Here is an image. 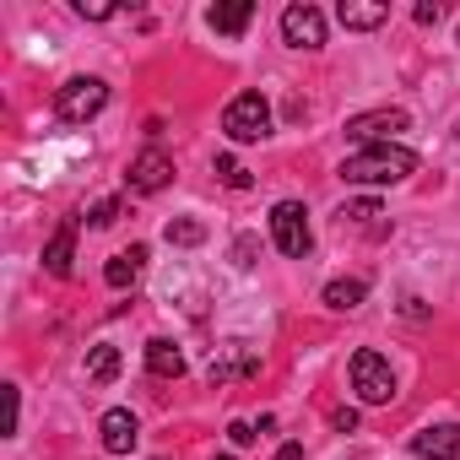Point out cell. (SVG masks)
Instances as JSON below:
<instances>
[{
    "label": "cell",
    "instance_id": "4316f807",
    "mask_svg": "<svg viewBox=\"0 0 460 460\" xmlns=\"http://www.w3.org/2000/svg\"><path fill=\"white\" fill-rule=\"evenodd\" d=\"M222 460H227V455H222Z\"/></svg>",
    "mask_w": 460,
    "mask_h": 460
},
{
    "label": "cell",
    "instance_id": "9c48e42d",
    "mask_svg": "<svg viewBox=\"0 0 460 460\" xmlns=\"http://www.w3.org/2000/svg\"><path fill=\"white\" fill-rule=\"evenodd\" d=\"M411 455H417V460H460V422L422 428V433L411 438Z\"/></svg>",
    "mask_w": 460,
    "mask_h": 460
},
{
    "label": "cell",
    "instance_id": "9a60e30c",
    "mask_svg": "<svg viewBox=\"0 0 460 460\" xmlns=\"http://www.w3.org/2000/svg\"><path fill=\"white\" fill-rule=\"evenodd\" d=\"M146 368H152V379H179L184 374V352L168 336H152L146 341Z\"/></svg>",
    "mask_w": 460,
    "mask_h": 460
},
{
    "label": "cell",
    "instance_id": "7a4b0ae2",
    "mask_svg": "<svg viewBox=\"0 0 460 460\" xmlns=\"http://www.w3.org/2000/svg\"><path fill=\"white\" fill-rule=\"evenodd\" d=\"M222 136L227 141H266L271 136V103L261 98V93H239L234 103L222 109Z\"/></svg>",
    "mask_w": 460,
    "mask_h": 460
},
{
    "label": "cell",
    "instance_id": "7402d4cb",
    "mask_svg": "<svg viewBox=\"0 0 460 460\" xmlns=\"http://www.w3.org/2000/svg\"><path fill=\"white\" fill-rule=\"evenodd\" d=\"M411 17H417L422 28H433V22H444V17H449V6H444V0H422V6H417Z\"/></svg>",
    "mask_w": 460,
    "mask_h": 460
},
{
    "label": "cell",
    "instance_id": "d6986e66",
    "mask_svg": "<svg viewBox=\"0 0 460 460\" xmlns=\"http://www.w3.org/2000/svg\"><path fill=\"white\" fill-rule=\"evenodd\" d=\"M217 179H222L227 190H250V184H255V179H250V168H244L239 157H227V152L217 157Z\"/></svg>",
    "mask_w": 460,
    "mask_h": 460
},
{
    "label": "cell",
    "instance_id": "e0dca14e",
    "mask_svg": "<svg viewBox=\"0 0 460 460\" xmlns=\"http://www.w3.org/2000/svg\"><path fill=\"white\" fill-rule=\"evenodd\" d=\"M363 298H368V282H363V277H336V282L325 288V304H331V309H358Z\"/></svg>",
    "mask_w": 460,
    "mask_h": 460
},
{
    "label": "cell",
    "instance_id": "277c9868",
    "mask_svg": "<svg viewBox=\"0 0 460 460\" xmlns=\"http://www.w3.org/2000/svg\"><path fill=\"white\" fill-rule=\"evenodd\" d=\"M352 390H358L363 406L395 401V368H390V358H379L374 347H363V352L352 358Z\"/></svg>",
    "mask_w": 460,
    "mask_h": 460
},
{
    "label": "cell",
    "instance_id": "603a6c76",
    "mask_svg": "<svg viewBox=\"0 0 460 460\" xmlns=\"http://www.w3.org/2000/svg\"><path fill=\"white\" fill-rule=\"evenodd\" d=\"M76 12H82L87 22H109V17H114V6H109V0H82Z\"/></svg>",
    "mask_w": 460,
    "mask_h": 460
},
{
    "label": "cell",
    "instance_id": "6da1fadb",
    "mask_svg": "<svg viewBox=\"0 0 460 460\" xmlns=\"http://www.w3.org/2000/svg\"><path fill=\"white\" fill-rule=\"evenodd\" d=\"M411 173H417V152H411V146H395V141L363 146V152H352V157L341 163V179H347V184H401V179H411Z\"/></svg>",
    "mask_w": 460,
    "mask_h": 460
},
{
    "label": "cell",
    "instance_id": "2e32d148",
    "mask_svg": "<svg viewBox=\"0 0 460 460\" xmlns=\"http://www.w3.org/2000/svg\"><path fill=\"white\" fill-rule=\"evenodd\" d=\"M87 379H93V385H114V379H119V347L98 341V347L87 352Z\"/></svg>",
    "mask_w": 460,
    "mask_h": 460
},
{
    "label": "cell",
    "instance_id": "7c38bea8",
    "mask_svg": "<svg viewBox=\"0 0 460 460\" xmlns=\"http://www.w3.org/2000/svg\"><path fill=\"white\" fill-rule=\"evenodd\" d=\"M141 266H146V244H130V250H119V255H114V261L103 266V282L125 293V288H136V277H141Z\"/></svg>",
    "mask_w": 460,
    "mask_h": 460
},
{
    "label": "cell",
    "instance_id": "8fae6325",
    "mask_svg": "<svg viewBox=\"0 0 460 460\" xmlns=\"http://www.w3.org/2000/svg\"><path fill=\"white\" fill-rule=\"evenodd\" d=\"M336 17H341V28H352V33H374V28L390 22V6H385V0H341Z\"/></svg>",
    "mask_w": 460,
    "mask_h": 460
},
{
    "label": "cell",
    "instance_id": "52a82bcc",
    "mask_svg": "<svg viewBox=\"0 0 460 460\" xmlns=\"http://www.w3.org/2000/svg\"><path fill=\"white\" fill-rule=\"evenodd\" d=\"M282 44L293 49H320L325 44V17L314 6H288L282 12Z\"/></svg>",
    "mask_w": 460,
    "mask_h": 460
},
{
    "label": "cell",
    "instance_id": "ba28073f",
    "mask_svg": "<svg viewBox=\"0 0 460 460\" xmlns=\"http://www.w3.org/2000/svg\"><path fill=\"white\" fill-rule=\"evenodd\" d=\"M125 179H130V190H136V195H157V190L173 179V157H168V152H157V146H146V152L130 163V173H125Z\"/></svg>",
    "mask_w": 460,
    "mask_h": 460
},
{
    "label": "cell",
    "instance_id": "5bb4252c",
    "mask_svg": "<svg viewBox=\"0 0 460 460\" xmlns=\"http://www.w3.org/2000/svg\"><path fill=\"white\" fill-rule=\"evenodd\" d=\"M71 261H76V222H60L44 250V266H49V277H71Z\"/></svg>",
    "mask_w": 460,
    "mask_h": 460
},
{
    "label": "cell",
    "instance_id": "d4e9b609",
    "mask_svg": "<svg viewBox=\"0 0 460 460\" xmlns=\"http://www.w3.org/2000/svg\"><path fill=\"white\" fill-rule=\"evenodd\" d=\"M227 438H234V444H255V422H227Z\"/></svg>",
    "mask_w": 460,
    "mask_h": 460
},
{
    "label": "cell",
    "instance_id": "ac0fdd59",
    "mask_svg": "<svg viewBox=\"0 0 460 460\" xmlns=\"http://www.w3.org/2000/svg\"><path fill=\"white\" fill-rule=\"evenodd\" d=\"M168 244H179V250H195V244H206V222H195V217H173L168 227Z\"/></svg>",
    "mask_w": 460,
    "mask_h": 460
},
{
    "label": "cell",
    "instance_id": "30bf717a",
    "mask_svg": "<svg viewBox=\"0 0 460 460\" xmlns=\"http://www.w3.org/2000/svg\"><path fill=\"white\" fill-rule=\"evenodd\" d=\"M98 433H103V449H109V455H130V449H136V438H141V422H136V411L114 406V411H103Z\"/></svg>",
    "mask_w": 460,
    "mask_h": 460
},
{
    "label": "cell",
    "instance_id": "484cf974",
    "mask_svg": "<svg viewBox=\"0 0 460 460\" xmlns=\"http://www.w3.org/2000/svg\"><path fill=\"white\" fill-rule=\"evenodd\" d=\"M277 460H304V444H282V449H277Z\"/></svg>",
    "mask_w": 460,
    "mask_h": 460
},
{
    "label": "cell",
    "instance_id": "44dd1931",
    "mask_svg": "<svg viewBox=\"0 0 460 460\" xmlns=\"http://www.w3.org/2000/svg\"><path fill=\"white\" fill-rule=\"evenodd\" d=\"M114 222H119V200H114V195L87 211V227H114Z\"/></svg>",
    "mask_w": 460,
    "mask_h": 460
},
{
    "label": "cell",
    "instance_id": "5b68a950",
    "mask_svg": "<svg viewBox=\"0 0 460 460\" xmlns=\"http://www.w3.org/2000/svg\"><path fill=\"white\" fill-rule=\"evenodd\" d=\"M103 103H109V82H98V76H71V82L55 93V114H60L66 125H87Z\"/></svg>",
    "mask_w": 460,
    "mask_h": 460
},
{
    "label": "cell",
    "instance_id": "cb8c5ba5",
    "mask_svg": "<svg viewBox=\"0 0 460 460\" xmlns=\"http://www.w3.org/2000/svg\"><path fill=\"white\" fill-rule=\"evenodd\" d=\"M331 428L352 433V428H358V411H352V406H336V411H331Z\"/></svg>",
    "mask_w": 460,
    "mask_h": 460
},
{
    "label": "cell",
    "instance_id": "3957f363",
    "mask_svg": "<svg viewBox=\"0 0 460 460\" xmlns=\"http://www.w3.org/2000/svg\"><path fill=\"white\" fill-rule=\"evenodd\" d=\"M271 239H277V250H282L288 261H304V255L314 250L304 200H277V206H271Z\"/></svg>",
    "mask_w": 460,
    "mask_h": 460
},
{
    "label": "cell",
    "instance_id": "4fadbf2b",
    "mask_svg": "<svg viewBox=\"0 0 460 460\" xmlns=\"http://www.w3.org/2000/svg\"><path fill=\"white\" fill-rule=\"evenodd\" d=\"M206 22H211L222 39H239V33L255 22V6H250V0H227V6H211V12H206Z\"/></svg>",
    "mask_w": 460,
    "mask_h": 460
},
{
    "label": "cell",
    "instance_id": "ffe728a7",
    "mask_svg": "<svg viewBox=\"0 0 460 460\" xmlns=\"http://www.w3.org/2000/svg\"><path fill=\"white\" fill-rule=\"evenodd\" d=\"M374 217H385V211H379V200H352V206H341V227H347V222H358V227H368Z\"/></svg>",
    "mask_w": 460,
    "mask_h": 460
},
{
    "label": "cell",
    "instance_id": "8992f818",
    "mask_svg": "<svg viewBox=\"0 0 460 460\" xmlns=\"http://www.w3.org/2000/svg\"><path fill=\"white\" fill-rule=\"evenodd\" d=\"M411 125V114L406 109H368V114H352L347 119V136H358V141H368V146H385L395 130H406Z\"/></svg>",
    "mask_w": 460,
    "mask_h": 460
}]
</instances>
